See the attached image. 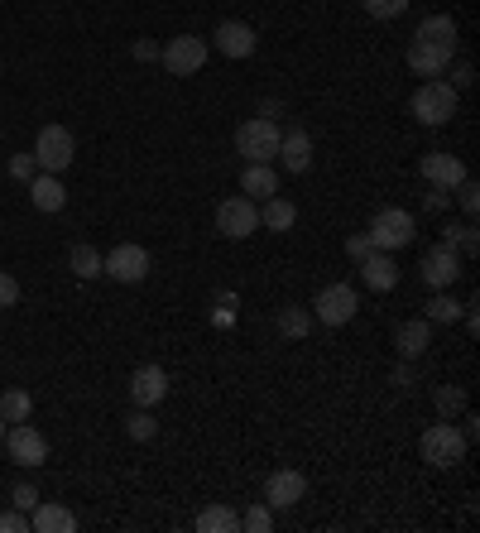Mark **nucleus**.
<instances>
[{
    "label": "nucleus",
    "mask_w": 480,
    "mask_h": 533,
    "mask_svg": "<svg viewBox=\"0 0 480 533\" xmlns=\"http://www.w3.org/2000/svg\"><path fill=\"white\" fill-rule=\"evenodd\" d=\"M125 433L135 437V442H149V437L159 433V423H154V413L149 409H135L130 418H125Z\"/></svg>",
    "instance_id": "473e14b6"
},
{
    "label": "nucleus",
    "mask_w": 480,
    "mask_h": 533,
    "mask_svg": "<svg viewBox=\"0 0 480 533\" xmlns=\"http://www.w3.org/2000/svg\"><path fill=\"white\" fill-rule=\"evenodd\" d=\"M34 169H39V164H34V154H10V178H34Z\"/></svg>",
    "instance_id": "4c0bfd02"
},
{
    "label": "nucleus",
    "mask_w": 480,
    "mask_h": 533,
    "mask_svg": "<svg viewBox=\"0 0 480 533\" xmlns=\"http://www.w3.org/2000/svg\"><path fill=\"white\" fill-rule=\"evenodd\" d=\"M418 173H423V183H432V188H442V193H452L456 183L466 178V164H461L456 154H447V149H432V154H423V164H418Z\"/></svg>",
    "instance_id": "9b49d317"
},
{
    "label": "nucleus",
    "mask_w": 480,
    "mask_h": 533,
    "mask_svg": "<svg viewBox=\"0 0 480 533\" xmlns=\"http://www.w3.org/2000/svg\"><path fill=\"white\" fill-rule=\"evenodd\" d=\"M29 529L34 533H72L77 529V514H72L68 505H48V500H39V505L29 509Z\"/></svg>",
    "instance_id": "aec40b11"
},
{
    "label": "nucleus",
    "mask_w": 480,
    "mask_h": 533,
    "mask_svg": "<svg viewBox=\"0 0 480 533\" xmlns=\"http://www.w3.org/2000/svg\"><path fill=\"white\" fill-rule=\"evenodd\" d=\"M432 404H437L442 418H456V413H466V389H461V385H437Z\"/></svg>",
    "instance_id": "c756f323"
},
{
    "label": "nucleus",
    "mask_w": 480,
    "mask_h": 533,
    "mask_svg": "<svg viewBox=\"0 0 480 533\" xmlns=\"http://www.w3.org/2000/svg\"><path fill=\"white\" fill-rule=\"evenodd\" d=\"M360 279H365V289L389 293L394 284H399V265H394V255H389V250H370V255L360 260Z\"/></svg>",
    "instance_id": "f3484780"
},
{
    "label": "nucleus",
    "mask_w": 480,
    "mask_h": 533,
    "mask_svg": "<svg viewBox=\"0 0 480 533\" xmlns=\"http://www.w3.org/2000/svg\"><path fill=\"white\" fill-rule=\"evenodd\" d=\"M212 39H216V49H221V58H250V53L260 49V34L245 25V20H221Z\"/></svg>",
    "instance_id": "4468645a"
},
{
    "label": "nucleus",
    "mask_w": 480,
    "mask_h": 533,
    "mask_svg": "<svg viewBox=\"0 0 480 533\" xmlns=\"http://www.w3.org/2000/svg\"><path fill=\"white\" fill-rule=\"evenodd\" d=\"M452 193H456V202H461V212H466V217H476V207H480V188H476V178H471V173H466V178L456 183Z\"/></svg>",
    "instance_id": "72a5a7b5"
},
{
    "label": "nucleus",
    "mask_w": 480,
    "mask_h": 533,
    "mask_svg": "<svg viewBox=\"0 0 480 533\" xmlns=\"http://www.w3.org/2000/svg\"><path fill=\"white\" fill-rule=\"evenodd\" d=\"M365 10H370L375 20H399L408 10V0H365Z\"/></svg>",
    "instance_id": "f704fd0d"
},
{
    "label": "nucleus",
    "mask_w": 480,
    "mask_h": 533,
    "mask_svg": "<svg viewBox=\"0 0 480 533\" xmlns=\"http://www.w3.org/2000/svg\"><path fill=\"white\" fill-rule=\"evenodd\" d=\"M240 193L245 197H274L279 193V173L269 169V164H245V173H240Z\"/></svg>",
    "instance_id": "4be33fe9"
},
{
    "label": "nucleus",
    "mask_w": 480,
    "mask_h": 533,
    "mask_svg": "<svg viewBox=\"0 0 480 533\" xmlns=\"http://www.w3.org/2000/svg\"><path fill=\"white\" fill-rule=\"evenodd\" d=\"M418 452H423V461L428 466H461L466 461V452H471V442H466V433L456 428L452 418H442V423H432L428 433L418 437Z\"/></svg>",
    "instance_id": "f257e3e1"
},
{
    "label": "nucleus",
    "mask_w": 480,
    "mask_h": 533,
    "mask_svg": "<svg viewBox=\"0 0 480 533\" xmlns=\"http://www.w3.org/2000/svg\"><path fill=\"white\" fill-rule=\"evenodd\" d=\"M29 202H34V212L53 217L68 207V188L58 183V173H39V178H29Z\"/></svg>",
    "instance_id": "a211bd4d"
},
{
    "label": "nucleus",
    "mask_w": 480,
    "mask_h": 533,
    "mask_svg": "<svg viewBox=\"0 0 480 533\" xmlns=\"http://www.w3.org/2000/svg\"><path fill=\"white\" fill-rule=\"evenodd\" d=\"M360 298L351 284H327V289L312 298V322H322V327H346L351 317H356Z\"/></svg>",
    "instance_id": "0eeeda50"
},
{
    "label": "nucleus",
    "mask_w": 480,
    "mask_h": 533,
    "mask_svg": "<svg viewBox=\"0 0 480 533\" xmlns=\"http://www.w3.org/2000/svg\"><path fill=\"white\" fill-rule=\"evenodd\" d=\"M408 111L418 116L423 125H447L456 116V87L452 82H442V77H428L418 92H413V101H408Z\"/></svg>",
    "instance_id": "f03ea898"
},
{
    "label": "nucleus",
    "mask_w": 480,
    "mask_h": 533,
    "mask_svg": "<svg viewBox=\"0 0 480 533\" xmlns=\"http://www.w3.org/2000/svg\"><path fill=\"white\" fill-rule=\"evenodd\" d=\"M68 269L77 274V279H96V274H101V255H96L92 245H72Z\"/></svg>",
    "instance_id": "c85d7f7f"
},
{
    "label": "nucleus",
    "mask_w": 480,
    "mask_h": 533,
    "mask_svg": "<svg viewBox=\"0 0 480 533\" xmlns=\"http://www.w3.org/2000/svg\"><path fill=\"white\" fill-rule=\"evenodd\" d=\"M428 341H432V322H428V317H408L404 327H399V337H394V346H399V356H404V361H418V356L428 351Z\"/></svg>",
    "instance_id": "412c9836"
},
{
    "label": "nucleus",
    "mask_w": 480,
    "mask_h": 533,
    "mask_svg": "<svg viewBox=\"0 0 480 533\" xmlns=\"http://www.w3.org/2000/svg\"><path fill=\"white\" fill-rule=\"evenodd\" d=\"M288 173H308L312 169V135L308 130H284L279 140V154H274Z\"/></svg>",
    "instance_id": "6ab92c4d"
},
{
    "label": "nucleus",
    "mask_w": 480,
    "mask_h": 533,
    "mask_svg": "<svg viewBox=\"0 0 480 533\" xmlns=\"http://www.w3.org/2000/svg\"><path fill=\"white\" fill-rule=\"evenodd\" d=\"M101 274L116 279V284H144V274H149V250L135 245V241L116 245V250L101 260Z\"/></svg>",
    "instance_id": "1a4fd4ad"
},
{
    "label": "nucleus",
    "mask_w": 480,
    "mask_h": 533,
    "mask_svg": "<svg viewBox=\"0 0 480 533\" xmlns=\"http://www.w3.org/2000/svg\"><path fill=\"white\" fill-rule=\"evenodd\" d=\"M159 63L168 68V77H192L207 68V39H197V34H178V39H168L164 49H159Z\"/></svg>",
    "instance_id": "39448f33"
},
{
    "label": "nucleus",
    "mask_w": 480,
    "mask_h": 533,
    "mask_svg": "<svg viewBox=\"0 0 480 533\" xmlns=\"http://www.w3.org/2000/svg\"><path fill=\"white\" fill-rule=\"evenodd\" d=\"M72 154H77V145H72L68 125H44V130H39V140H34V164L44 173H63L72 164Z\"/></svg>",
    "instance_id": "6e6552de"
},
{
    "label": "nucleus",
    "mask_w": 480,
    "mask_h": 533,
    "mask_svg": "<svg viewBox=\"0 0 480 533\" xmlns=\"http://www.w3.org/2000/svg\"><path fill=\"white\" fill-rule=\"evenodd\" d=\"M135 58H140V63H154V58H159V44H154V39H135Z\"/></svg>",
    "instance_id": "a19ab883"
},
{
    "label": "nucleus",
    "mask_w": 480,
    "mask_h": 533,
    "mask_svg": "<svg viewBox=\"0 0 480 533\" xmlns=\"http://www.w3.org/2000/svg\"><path fill=\"white\" fill-rule=\"evenodd\" d=\"M164 394H168L164 365H140V370L130 375V399H135V409H154Z\"/></svg>",
    "instance_id": "dca6fc26"
},
{
    "label": "nucleus",
    "mask_w": 480,
    "mask_h": 533,
    "mask_svg": "<svg viewBox=\"0 0 480 533\" xmlns=\"http://www.w3.org/2000/svg\"><path fill=\"white\" fill-rule=\"evenodd\" d=\"M5 428H10V423H5V418H0V447H5Z\"/></svg>",
    "instance_id": "a18cd8bd"
},
{
    "label": "nucleus",
    "mask_w": 480,
    "mask_h": 533,
    "mask_svg": "<svg viewBox=\"0 0 480 533\" xmlns=\"http://www.w3.org/2000/svg\"><path fill=\"white\" fill-rule=\"evenodd\" d=\"M216 231L226 236V241H245V236H255L260 231V207H255V197H226L221 207H216Z\"/></svg>",
    "instance_id": "423d86ee"
},
{
    "label": "nucleus",
    "mask_w": 480,
    "mask_h": 533,
    "mask_svg": "<svg viewBox=\"0 0 480 533\" xmlns=\"http://www.w3.org/2000/svg\"><path fill=\"white\" fill-rule=\"evenodd\" d=\"M442 207H447V193H442V188H432V193H428V212H442Z\"/></svg>",
    "instance_id": "c03bdc74"
},
{
    "label": "nucleus",
    "mask_w": 480,
    "mask_h": 533,
    "mask_svg": "<svg viewBox=\"0 0 480 533\" xmlns=\"http://www.w3.org/2000/svg\"><path fill=\"white\" fill-rule=\"evenodd\" d=\"M0 533H29V514H24V509H10V514H0Z\"/></svg>",
    "instance_id": "58836bf2"
},
{
    "label": "nucleus",
    "mask_w": 480,
    "mask_h": 533,
    "mask_svg": "<svg viewBox=\"0 0 480 533\" xmlns=\"http://www.w3.org/2000/svg\"><path fill=\"white\" fill-rule=\"evenodd\" d=\"M298 221V207L288 202V197H264V207H260V226L264 231H288Z\"/></svg>",
    "instance_id": "5701e85b"
},
{
    "label": "nucleus",
    "mask_w": 480,
    "mask_h": 533,
    "mask_svg": "<svg viewBox=\"0 0 480 533\" xmlns=\"http://www.w3.org/2000/svg\"><path fill=\"white\" fill-rule=\"evenodd\" d=\"M303 495H308V476L303 471H274L264 481V505L269 509H293Z\"/></svg>",
    "instance_id": "ddd939ff"
},
{
    "label": "nucleus",
    "mask_w": 480,
    "mask_h": 533,
    "mask_svg": "<svg viewBox=\"0 0 480 533\" xmlns=\"http://www.w3.org/2000/svg\"><path fill=\"white\" fill-rule=\"evenodd\" d=\"M365 236L375 241V250H389V255H394V250L413 245V236H418V231H413V217H408L404 207H380Z\"/></svg>",
    "instance_id": "20e7f679"
},
{
    "label": "nucleus",
    "mask_w": 480,
    "mask_h": 533,
    "mask_svg": "<svg viewBox=\"0 0 480 533\" xmlns=\"http://www.w3.org/2000/svg\"><path fill=\"white\" fill-rule=\"evenodd\" d=\"M29 413H34L29 389H5V394H0V418H5V423H24Z\"/></svg>",
    "instance_id": "bb28decb"
},
{
    "label": "nucleus",
    "mask_w": 480,
    "mask_h": 533,
    "mask_svg": "<svg viewBox=\"0 0 480 533\" xmlns=\"http://www.w3.org/2000/svg\"><path fill=\"white\" fill-rule=\"evenodd\" d=\"M240 529H245V533H269V529H274V509L255 500V505L240 514Z\"/></svg>",
    "instance_id": "2f4dec72"
},
{
    "label": "nucleus",
    "mask_w": 480,
    "mask_h": 533,
    "mask_svg": "<svg viewBox=\"0 0 480 533\" xmlns=\"http://www.w3.org/2000/svg\"><path fill=\"white\" fill-rule=\"evenodd\" d=\"M461 308H466V303H456L447 289H437L428 303H423V317H428V322H456V317H461Z\"/></svg>",
    "instance_id": "cd10ccee"
},
{
    "label": "nucleus",
    "mask_w": 480,
    "mask_h": 533,
    "mask_svg": "<svg viewBox=\"0 0 480 533\" xmlns=\"http://www.w3.org/2000/svg\"><path fill=\"white\" fill-rule=\"evenodd\" d=\"M279 337H288V341H303L312 332V313L308 308H298V303H288V308H279Z\"/></svg>",
    "instance_id": "b1692460"
},
{
    "label": "nucleus",
    "mask_w": 480,
    "mask_h": 533,
    "mask_svg": "<svg viewBox=\"0 0 480 533\" xmlns=\"http://www.w3.org/2000/svg\"><path fill=\"white\" fill-rule=\"evenodd\" d=\"M279 140H284L279 121H264V116H250V121L236 130V149L245 154V164H274Z\"/></svg>",
    "instance_id": "7ed1b4c3"
},
{
    "label": "nucleus",
    "mask_w": 480,
    "mask_h": 533,
    "mask_svg": "<svg viewBox=\"0 0 480 533\" xmlns=\"http://www.w3.org/2000/svg\"><path fill=\"white\" fill-rule=\"evenodd\" d=\"M413 39H423V44H456V20L452 15H428Z\"/></svg>",
    "instance_id": "a878e982"
},
{
    "label": "nucleus",
    "mask_w": 480,
    "mask_h": 533,
    "mask_svg": "<svg viewBox=\"0 0 480 533\" xmlns=\"http://www.w3.org/2000/svg\"><path fill=\"white\" fill-rule=\"evenodd\" d=\"M370 250H375V241H370V236H365V231H360V236H351V241H346V255H351V260H365V255H370Z\"/></svg>",
    "instance_id": "ea45409f"
},
{
    "label": "nucleus",
    "mask_w": 480,
    "mask_h": 533,
    "mask_svg": "<svg viewBox=\"0 0 480 533\" xmlns=\"http://www.w3.org/2000/svg\"><path fill=\"white\" fill-rule=\"evenodd\" d=\"M260 116H264V121H274V116H284V101H264V106H260Z\"/></svg>",
    "instance_id": "37998d69"
},
{
    "label": "nucleus",
    "mask_w": 480,
    "mask_h": 533,
    "mask_svg": "<svg viewBox=\"0 0 480 533\" xmlns=\"http://www.w3.org/2000/svg\"><path fill=\"white\" fill-rule=\"evenodd\" d=\"M471 82H476V68H471V63H456L452 87H456V92H461V87H471Z\"/></svg>",
    "instance_id": "79ce46f5"
},
{
    "label": "nucleus",
    "mask_w": 480,
    "mask_h": 533,
    "mask_svg": "<svg viewBox=\"0 0 480 533\" xmlns=\"http://www.w3.org/2000/svg\"><path fill=\"white\" fill-rule=\"evenodd\" d=\"M15 303H20V279L0 274V308H15Z\"/></svg>",
    "instance_id": "e433bc0d"
},
{
    "label": "nucleus",
    "mask_w": 480,
    "mask_h": 533,
    "mask_svg": "<svg viewBox=\"0 0 480 533\" xmlns=\"http://www.w3.org/2000/svg\"><path fill=\"white\" fill-rule=\"evenodd\" d=\"M456 279H461V255H456L447 241L423 255V284H428V289H452Z\"/></svg>",
    "instance_id": "f8f14e48"
},
{
    "label": "nucleus",
    "mask_w": 480,
    "mask_h": 533,
    "mask_svg": "<svg viewBox=\"0 0 480 533\" xmlns=\"http://www.w3.org/2000/svg\"><path fill=\"white\" fill-rule=\"evenodd\" d=\"M5 452H10L15 466H29V471H34V466L48 461V442H44V433L29 428V418H24V423H10V428H5Z\"/></svg>",
    "instance_id": "9d476101"
},
{
    "label": "nucleus",
    "mask_w": 480,
    "mask_h": 533,
    "mask_svg": "<svg viewBox=\"0 0 480 533\" xmlns=\"http://www.w3.org/2000/svg\"><path fill=\"white\" fill-rule=\"evenodd\" d=\"M456 58V44H423V39H413V49H408V68L418 77H442L452 68Z\"/></svg>",
    "instance_id": "2eb2a0df"
},
{
    "label": "nucleus",
    "mask_w": 480,
    "mask_h": 533,
    "mask_svg": "<svg viewBox=\"0 0 480 533\" xmlns=\"http://www.w3.org/2000/svg\"><path fill=\"white\" fill-rule=\"evenodd\" d=\"M442 241L452 245V250H461V255H476V250H480L476 226H471V221H466V226H447V231H442Z\"/></svg>",
    "instance_id": "7c9ffc66"
},
{
    "label": "nucleus",
    "mask_w": 480,
    "mask_h": 533,
    "mask_svg": "<svg viewBox=\"0 0 480 533\" xmlns=\"http://www.w3.org/2000/svg\"><path fill=\"white\" fill-rule=\"evenodd\" d=\"M240 529V514L226 505H207L197 514V533H236Z\"/></svg>",
    "instance_id": "393cba45"
},
{
    "label": "nucleus",
    "mask_w": 480,
    "mask_h": 533,
    "mask_svg": "<svg viewBox=\"0 0 480 533\" xmlns=\"http://www.w3.org/2000/svg\"><path fill=\"white\" fill-rule=\"evenodd\" d=\"M10 505L29 514V509L39 505V490H34V485H15V490H10Z\"/></svg>",
    "instance_id": "c9c22d12"
}]
</instances>
